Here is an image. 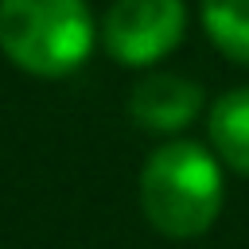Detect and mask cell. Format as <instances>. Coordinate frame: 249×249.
Instances as JSON below:
<instances>
[{"label": "cell", "instance_id": "1", "mask_svg": "<svg viewBox=\"0 0 249 249\" xmlns=\"http://www.w3.org/2000/svg\"><path fill=\"white\" fill-rule=\"evenodd\" d=\"M222 163L195 140L160 144L140 171V210L148 226L171 241L202 237L222 214Z\"/></svg>", "mask_w": 249, "mask_h": 249}, {"label": "cell", "instance_id": "2", "mask_svg": "<svg viewBox=\"0 0 249 249\" xmlns=\"http://www.w3.org/2000/svg\"><path fill=\"white\" fill-rule=\"evenodd\" d=\"M86 0H0V51L31 78H66L93 51Z\"/></svg>", "mask_w": 249, "mask_h": 249}, {"label": "cell", "instance_id": "3", "mask_svg": "<svg viewBox=\"0 0 249 249\" xmlns=\"http://www.w3.org/2000/svg\"><path fill=\"white\" fill-rule=\"evenodd\" d=\"M187 35L183 0H113L101 19V47L121 66H156Z\"/></svg>", "mask_w": 249, "mask_h": 249}, {"label": "cell", "instance_id": "4", "mask_svg": "<svg viewBox=\"0 0 249 249\" xmlns=\"http://www.w3.org/2000/svg\"><path fill=\"white\" fill-rule=\"evenodd\" d=\"M202 109V86L183 74H144L128 93V117L148 132H179Z\"/></svg>", "mask_w": 249, "mask_h": 249}, {"label": "cell", "instance_id": "5", "mask_svg": "<svg viewBox=\"0 0 249 249\" xmlns=\"http://www.w3.org/2000/svg\"><path fill=\"white\" fill-rule=\"evenodd\" d=\"M206 132L218 163H226L237 175H249V86L230 89L210 105Z\"/></svg>", "mask_w": 249, "mask_h": 249}, {"label": "cell", "instance_id": "6", "mask_svg": "<svg viewBox=\"0 0 249 249\" xmlns=\"http://www.w3.org/2000/svg\"><path fill=\"white\" fill-rule=\"evenodd\" d=\"M202 27L226 58L249 66V0H202Z\"/></svg>", "mask_w": 249, "mask_h": 249}]
</instances>
